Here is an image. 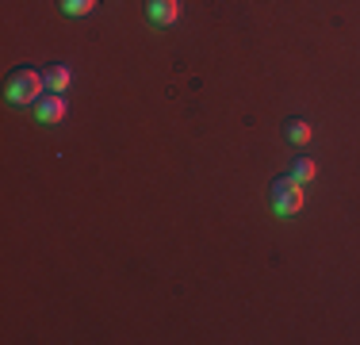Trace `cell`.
<instances>
[{
    "instance_id": "52a82bcc",
    "label": "cell",
    "mask_w": 360,
    "mask_h": 345,
    "mask_svg": "<svg viewBox=\"0 0 360 345\" xmlns=\"http://www.w3.org/2000/svg\"><path fill=\"white\" fill-rule=\"evenodd\" d=\"M58 8H62L65 15H73V20H81V15L96 12V0H58Z\"/></svg>"
},
{
    "instance_id": "5b68a950",
    "label": "cell",
    "mask_w": 360,
    "mask_h": 345,
    "mask_svg": "<svg viewBox=\"0 0 360 345\" xmlns=\"http://www.w3.org/2000/svg\"><path fill=\"white\" fill-rule=\"evenodd\" d=\"M284 138H288V146H307L311 142V123H307V119H288L284 123Z\"/></svg>"
},
{
    "instance_id": "3957f363",
    "label": "cell",
    "mask_w": 360,
    "mask_h": 345,
    "mask_svg": "<svg viewBox=\"0 0 360 345\" xmlns=\"http://www.w3.org/2000/svg\"><path fill=\"white\" fill-rule=\"evenodd\" d=\"M142 12H146V20H150L153 27H169V23L180 20L184 4H180V0H146Z\"/></svg>"
},
{
    "instance_id": "7a4b0ae2",
    "label": "cell",
    "mask_w": 360,
    "mask_h": 345,
    "mask_svg": "<svg viewBox=\"0 0 360 345\" xmlns=\"http://www.w3.org/2000/svg\"><path fill=\"white\" fill-rule=\"evenodd\" d=\"M42 92H46V81H42V73L31 65L12 69L8 81H4V96L12 104H35V100H42Z\"/></svg>"
},
{
    "instance_id": "277c9868",
    "label": "cell",
    "mask_w": 360,
    "mask_h": 345,
    "mask_svg": "<svg viewBox=\"0 0 360 345\" xmlns=\"http://www.w3.org/2000/svg\"><path fill=\"white\" fill-rule=\"evenodd\" d=\"M31 108H35V119L42 127H54V123H62V119H65V96H62V92H46V96L35 100Z\"/></svg>"
},
{
    "instance_id": "ba28073f",
    "label": "cell",
    "mask_w": 360,
    "mask_h": 345,
    "mask_svg": "<svg viewBox=\"0 0 360 345\" xmlns=\"http://www.w3.org/2000/svg\"><path fill=\"white\" fill-rule=\"evenodd\" d=\"M314 172H319V169H314L311 158H295V165H291V177L303 180V184H307V180H314Z\"/></svg>"
},
{
    "instance_id": "8992f818",
    "label": "cell",
    "mask_w": 360,
    "mask_h": 345,
    "mask_svg": "<svg viewBox=\"0 0 360 345\" xmlns=\"http://www.w3.org/2000/svg\"><path fill=\"white\" fill-rule=\"evenodd\" d=\"M42 81H46V92H65V89H70V69H65V65H50L46 73H42Z\"/></svg>"
},
{
    "instance_id": "6da1fadb",
    "label": "cell",
    "mask_w": 360,
    "mask_h": 345,
    "mask_svg": "<svg viewBox=\"0 0 360 345\" xmlns=\"http://www.w3.org/2000/svg\"><path fill=\"white\" fill-rule=\"evenodd\" d=\"M269 203H272V211H276L280 219H295V215L303 211V203H307L303 180H295L291 172H288V177H276L269 184Z\"/></svg>"
}]
</instances>
